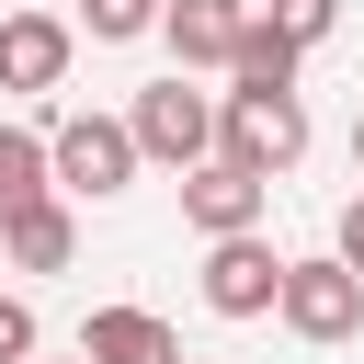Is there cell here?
Returning <instances> with one entry per match:
<instances>
[{"label": "cell", "mask_w": 364, "mask_h": 364, "mask_svg": "<svg viewBox=\"0 0 364 364\" xmlns=\"http://www.w3.org/2000/svg\"><path fill=\"white\" fill-rule=\"evenodd\" d=\"M46 353V330H34V307L23 296H0V364H34Z\"/></svg>", "instance_id": "15"}, {"label": "cell", "mask_w": 364, "mask_h": 364, "mask_svg": "<svg viewBox=\"0 0 364 364\" xmlns=\"http://www.w3.org/2000/svg\"><path fill=\"white\" fill-rule=\"evenodd\" d=\"M250 11H262L296 57H307V46H330V23H341V0H250Z\"/></svg>", "instance_id": "13"}, {"label": "cell", "mask_w": 364, "mask_h": 364, "mask_svg": "<svg viewBox=\"0 0 364 364\" xmlns=\"http://www.w3.org/2000/svg\"><path fill=\"white\" fill-rule=\"evenodd\" d=\"M159 34H171V57H182V68H228V57H239V34H250V0H171V11H159Z\"/></svg>", "instance_id": "9"}, {"label": "cell", "mask_w": 364, "mask_h": 364, "mask_svg": "<svg viewBox=\"0 0 364 364\" xmlns=\"http://www.w3.org/2000/svg\"><path fill=\"white\" fill-rule=\"evenodd\" d=\"M228 80H239V91H296V46L250 11V34H239V57H228Z\"/></svg>", "instance_id": "12"}, {"label": "cell", "mask_w": 364, "mask_h": 364, "mask_svg": "<svg viewBox=\"0 0 364 364\" xmlns=\"http://www.w3.org/2000/svg\"><path fill=\"white\" fill-rule=\"evenodd\" d=\"M262 205H273V182H250L239 159L182 171V228H193V239H250V228H262Z\"/></svg>", "instance_id": "6"}, {"label": "cell", "mask_w": 364, "mask_h": 364, "mask_svg": "<svg viewBox=\"0 0 364 364\" xmlns=\"http://www.w3.org/2000/svg\"><path fill=\"white\" fill-rule=\"evenodd\" d=\"M273 318L296 330V341H353L364 330V273H341L330 250H307V262H284V296H273Z\"/></svg>", "instance_id": "4"}, {"label": "cell", "mask_w": 364, "mask_h": 364, "mask_svg": "<svg viewBox=\"0 0 364 364\" xmlns=\"http://www.w3.org/2000/svg\"><path fill=\"white\" fill-rule=\"evenodd\" d=\"M46 182L114 205V193L136 182V136H125V114H57V125H46Z\"/></svg>", "instance_id": "2"}, {"label": "cell", "mask_w": 364, "mask_h": 364, "mask_svg": "<svg viewBox=\"0 0 364 364\" xmlns=\"http://www.w3.org/2000/svg\"><path fill=\"white\" fill-rule=\"evenodd\" d=\"M159 11H171V0H80L91 46H136V34H159Z\"/></svg>", "instance_id": "14"}, {"label": "cell", "mask_w": 364, "mask_h": 364, "mask_svg": "<svg viewBox=\"0 0 364 364\" xmlns=\"http://www.w3.org/2000/svg\"><path fill=\"white\" fill-rule=\"evenodd\" d=\"M330 262H341V273H364V193L341 205V228H330Z\"/></svg>", "instance_id": "16"}, {"label": "cell", "mask_w": 364, "mask_h": 364, "mask_svg": "<svg viewBox=\"0 0 364 364\" xmlns=\"http://www.w3.org/2000/svg\"><path fill=\"white\" fill-rule=\"evenodd\" d=\"M353 171H364V114H353Z\"/></svg>", "instance_id": "17"}, {"label": "cell", "mask_w": 364, "mask_h": 364, "mask_svg": "<svg viewBox=\"0 0 364 364\" xmlns=\"http://www.w3.org/2000/svg\"><path fill=\"white\" fill-rule=\"evenodd\" d=\"M125 136H136V159H159V171H205V159H216V102H205V91H182V68H171V80H148V91H136Z\"/></svg>", "instance_id": "3"}, {"label": "cell", "mask_w": 364, "mask_h": 364, "mask_svg": "<svg viewBox=\"0 0 364 364\" xmlns=\"http://www.w3.org/2000/svg\"><path fill=\"white\" fill-rule=\"evenodd\" d=\"M57 182H46V136L34 125H0V216H23V205H46Z\"/></svg>", "instance_id": "11"}, {"label": "cell", "mask_w": 364, "mask_h": 364, "mask_svg": "<svg viewBox=\"0 0 364 364\" xmlns=\"http://www.w3.org/2000/svg\"><path fill=\"white\" fill-rule=\"evenodd\" d=\"M34 364H46V353H34Z\"/></svg>", "instance_id": "18"}, {"label": "cell", "mask_w": 364, "mask_h": 364, "mask_svg": "<svg viewBox=\"0 0 364 364\" xmlns=\"http://www.w3.org/2000/svg\"><path fill=\"white\" fill-rule=\"evenodd\" d=\"M284 296V250L250 228V239H205V307L216 318H273Z\"/></svg>", "instance_id": "5"}, {"label": "cell", "mask_w": 364, "mask_h": 364, "mask_svg": "<svg viewBox=\"0 0 364 364\" xmlns=\"http://www.w3.org/2000/svg\"><path fill=\"white\" fill-rule=\"evenodd\" d=\"M68 250H80V216L57 193L23 205V216H0V273H68Z\"/></svg>", "instance_id": "10"}, {"label": "cell", "mask_w": 364, "mask_h": 364, "mask_svg": "<svg viewBox=\"0 0 364 364\" xmlns=\"http://www.w3.org/2000/svg\"><path fill=\"white\" fill-rule=\"evenodd\" d=\"M216 159H239L250 182L296 171V159H307V102H296V91H228V102H216Z\"/></svg>", "instance_id": "1"}, {"label": "cell", "mask_w": 364, "mask_h": 364, "mask_svg": "<svg viewBox=\"0 0 364 364\" xmlns=\"http://www.w3.org/2000/svg\"><path fill=\"white\" fill-rule=\"evenodd\" d=\"M80 364H182V330H171L159 307H91Z\"/></svg>", "instance_id": "8"}, {"label": "cell", "mask_w": 364, "mask_h": 364, "mask_svg": "<svg viewBox=\"0 0 364 364\" xmlns=\"http://www.w3.org/2000/svg\"><path fill=\"white\" fill-rule=\"evenodd\" d=\"M80 57V34L57 11H0V91H57Z\"/></svg>", "instance_id": "7"}]
</instances>
